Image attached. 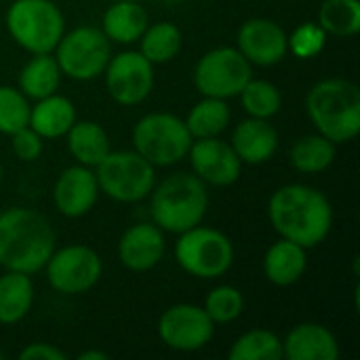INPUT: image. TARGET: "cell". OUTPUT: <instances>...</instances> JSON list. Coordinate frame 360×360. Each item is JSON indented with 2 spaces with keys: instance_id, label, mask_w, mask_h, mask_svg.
I'll list each match as a JSON object with an SVG mask.
<instances>
[{
  "instance_id": "1",
  "label": "cell",
  "mask_w": 360,
  "mask_h": 360,
  "mask_svg": "<svg viewBox=\"0 0 360 360\" xmlns=\"http://www.w3.org/2000/svg\"><path fill=\"white\" fill-rule=\"evenodd\" d=\"M268 219L281 238L314 249L331 234L333 207L321 190L287 184L270 196Z\"/></svg>"
},
{
  "instance_id": "2",
  "label": "cell",
  "mask_w": 360,
  "mask_h": 360,
  "mask_svg": "<svg viewBox=\"0 0 360 360\" xmlns=\"http://www.w3.org/2000/svg\"><path fill=\"white\" fill-rule=\"evenodd\" d=\"M57 245L51 221L27 207L0 213V266L11 272L36 274L44 270Z\"/></svg>"
},
{
  "instance_id": "3",
  "label": "cell",
  "mask_w": 360,
  "mask_h": 360,
  "mask_svg": "<svg viewBox=\"0 0 360 360\" xmlns=\"http://www.w3.org/2000/svg\"><path fill=\"white\" fill-rule=\"evenodd\" d=\"M306 112L316 133L348 143L360 131V91L352 80L325 78L306 95Z\"/></svg>"
},
{
  "instance_id": "4",
  "label": "cell",
  "mask_w": 360,
  "mask_h": 360,
  "mask_svg": "<svg viewBox=\"0 0 360 360\" xmlns=\"http://www.w3.org/2000/svg\"><path fill=\"white\" fill-rule=\"evenodd\" d=\"M207 209V184L192 173L169 175L150 192V215L162 232L181 234L202 224Z\"/></svg>"
},
{
  "instance_id": "5",
  "label": "cell",
  "mask_w": 360,
  "mask_h": 360,
  "mask_svg": "<svg viewBox=\"0 0 360 360\" xmlns=\"http://www.w3.org/2000/svg\"><path fill=\"white\" fill-rule=\"evenodd\" d=\"M6 30L27 53H53L65 32V19L53 0H13L6 11Z\"/></svg>"
},
{
  "instance_id": "6",
  "label": "cell",
  "mask_w": 360,
  "mask_h": 360,
  "mask_svg": "<svg viewBox=\"0 0 360 360\" xmlns=\"http://www.w3.org/2000/svg\"><path fill=\"white\" fill-rule=\"evenodd\" d=\"M93 171L99 192L116 202H139L156 186V167L135 150H110Z\"/></svg>"
},
{
  "instance_id": "7",
  "label": "cell",
  "mask_w": 360,
  "mask_h": 360,
  "mask_svg": "<svg viewBox=\"0 0 360 360\" xmlns=\"http://www.w3.org/2000/svg\"><path fill=\"white\" fill-rule=\"evenodd\" d=\"M192 135L186 122L169 112H152L133 127V148L154 167H171L188 158Z\"/></svg>"
},
{
  "instance_id": "8",
  "label": "cell",
  "mask_w": 360,
  "mask_h": 360,
  "mask_svg": "<svg viewBox=\"0 0 360 360\" xmlns=\"http://www.w3.org/2000/svg\"><path fill=\"white\" fill-rule=\"evenodd\" d=\"M175 259L184 272L202 281H213L232 268L234 245L221 230L198 224L179 234Z\"/></svg>"
},
{
  "instance_id": "9",
  "label": "cell",
  "mask_w": 360,
  "mask_h": 360,
  "mask_svg": "<svg viewBox=\"0 0 360 360\" xmlns=\"http://www.w3.org/2000/svg\"><path fill=\"white\" fill-rule=\"evenodd\" d=\"M112 57V42L101 27L80 25L63 32L55 46V59L63 76L72 80H93L103 74Z\"/></svg>"
},
{
  "instance_id": "10",
  "label": "cell",
  "mask_w": 360,
  "mask_h": 360,
  "mask_svg": "<svg viewBox=\"0 0 360 360\" xmlns=\"http://www.w3.org/2000/svg\"><path fill=\"white\" fill-rule=\"evenodd\" d=\"M253 78V65L236 46H217L205 53L194 68V84L202 97L230 99L240 95Z\"/></svg>"
},
{
  "instance_id": "11",
  "label": "cell",
  "mask_w": 360,
  "mask_h": 360,
  "mask_svg": "<svg viewBox=\"0 0 360 360\" xmlns=\"http://www.w3.org/2000/svg\"><path fill=\"white\" fill-rule=\"evenodd\" d=\"M49 285L63 295H78L91 291L103 272L101 257L86 245H70L55 249L46 266Z\"/></svg>"
},
{
  "instance_id": "12",
  "label": "cell",
  "mask_w": 360,
  "mask_h": 360,
  "mask_svg": "<svg viewBox=\"0 0 360 360\" xmlns=\"http://www.w3.org/2000/svg\"><path fill=\"white\" fill-rule=\"evenodd\" d=\"M103 76L110 97L127 108L146 101L154 89V65L139 51L112 55Z\"/></svg>"
},
{
  "instance_id": "13",
  "label": "cell",
  "mask_w": 360,
  "mask_h": 360,
  "mask_svg": "<svg viewBox=\"0 0 360 360\" xmlns=\"http://www.w3.org/2000/svg\"><path fill=\"white\" fill-rule=\"evenodd\" d=\"M215 333V323L205 308L194 304H175L167 308L158 319L160 340L177 352L202 350Z\"/></svg>"
},
{
  "instance_id": "14",
  "label": "cell",
  "mask_w": 360,
  "mask_h": 360,
  "mask_svg": "<svg viewBox=\"0 0 360 360\" xmlns=\"http://www.w3.org/2000/svg\"><path fill=\"white\" fill-rule=\"evenodd\" d=\"M192 171L207 186H232L243 171V162L221 137L194 139L188 152Z\"/></svg>"
},
{
  "instance_id": "15",
  "label": "cell",
  "mask_w": 360,
  "mask_h": 360,
  "mask_svg": "<svg viewBox=\"0 0 360 360\" xmlns=\"http://www.w3.org/2000/svg\"><path fill=\"white\" fill-rule=\"evenodd\" d=\"M236 49L247 57L251 65H274L289 53L285 30L266 17L247 19L236 36Z\"/></svg>"
},
{
  "instance_id": "16",
  "label": "cell",
  "mask_w": 360,
  "mask_h": 360,
  "mask_svg": "<svg viewBox=\"0 0 360 360\" xmlns=\"http://www.w3.org/2000/svg\"><path fill=\"white\" fill-rule=\"evenodd\" d=\"M99 196V184L95 171L84 165H74L61 171L53 188V202L63 217L86 215Z\"/></svg>"
},
{
  "instance_id": "17",
  "label": "cell",
  "mask_w": 360,
  "mask_h": 360,
  "mask_svg": "<svg viewBox=\"0 0 360 360\" xmlns=\"http://www.w3.org/2000/svg\"><path fill=\"white\" fill-rule=\"evenodd\" d=\"M165 255V234L154 221H141L124 230L118 240V259L131 272H148Z\"/></svg>"
},
{
  "instance_id": "18",
  "label": "cell",
  "mask_w": 360,
  "mask_h": 360,
  "mask_svg": "<svg viewBox=\"0 0 360 360\" xmlns=\"http://www.w3.org/2000/svg\"><path fill=\"white\" fill-rule=\"evenodd\" d=\"M283 359L287 360H338V338L321 323H302L283 340Z\"/></svg>"
},
{
  "instance_id": "19",
  "label": "cell",
  "mask_w": 360,
  "mask_h": 360,
  "mask_svg": "<svg viewBox=\"0 0 360 360\" xmlns=\"http://www.w3.org/2000/svg\"><path fill=\"white\" fill-rule=\"evenodd\" d=\"M230 146L243 165H264L278 150V131L270 120L249 116L236 124Z\"/></svg>"
},
{
  "instance_id": "20",
  "label": "cell",
  "mask_w": 360,
  "mask_h": 360,
  "mask_svg": "<svg viewBox=\"0 0 360 360\" xmlns=\"http://www.w3.org/2000/svg\"><path fill=\"white\" fill-rule=\"evenodd\" d=\"M306 251H308L306 247H302L293 240H287V238L276 240L264 255L266 278L276 287L295 285L308 268Z\"/></svg>"
},
{
  "instance_id": "21",
  "label": "cell",
  "mask_w": 360,
  "mask_h": 360,
  "mask_svg": "<svg viewBox=\"0 0 360 360\" xmlns=\"http://www.w3.org/2000/svg\"><path fill=\"white\" fill-rule=\"evenodd\" d=\"M150 19L139 0H116L101 19V32L110 42L116 44H133L146 32Z\"/></svg>"
},
{
  "instance_id": "22",
  "label": "cell",
  "mask_w": 360,
  "mask_h": 360,
  "mask_svg": "<svg viewBox=\"0 0 360 360\" xmlns=\"http://www.w3.org/2000/svg\"><path fill=\"white\" fill-rule=\"evenodd\" d=\"M76 122V108L63 95H46L30 108V127L42 139L63 137Z\"/></svg>"
},
{
  "instance_id": "23",
  "label": "cell",
  "mask_w": 360,
  "mask_h": 360,
  "mask_svg": "<svg viewBox=\"0 0 360 360\" xmlns=\"http://www.w3.org/2000/svg\"><path fill=\"white\" fill-rule=\"evenodd\" d=\"M65 137L70 154L78 160V165L91 169H95L101 162V158L112 150L105 129L93 120H76L65 133Z\"/></svg>"
},
{
  "instance_id": "24",
  "label": "cell",
  "mask_w": 360,
  "mask_h": 360,
  "mask_svg": "<svg viewBox=\"0 0 360 360\" xmlns=\"http://www.w3.org/2000/svg\"><path fill=\"white\" fill-rule=\"evenodd\" d=\"M34 304V285L30 274L6 270L0 276V325H15L27 316Z\"/></svg>"
},
{
  "instance_id": "25",
  "label": "cell",
  "mask_w": 360,
  "mask_h": 360,
  "mask_svg": "<svg viewBox=\"0 0 360 360\" xmlns=\"http://www.w3.org/2000/svg\"><path fill=\"white\" fill-rule=\"evenodd\" d=\"M61 70L57 65L55 55L51 53H40L34 55L19 72V91L27 99H42L46 95L57 93L59 82H61Z\"/></svg>"
},
{
  "instance_id": "26",
  "label": "cell",
  "mask_w": 360,
  "mask_h": 360,
  "mask_svg": "<svg viewBox=\"0 0 360 360\" xmlns=\"http://www.w3.org/2000/svg\"><path fill=\"white\" fill-rule=\"evenodd\" d=\"M289 160L293 169H297L300 173L306 175L323 173L335 160V143L321 133L304 135L293 143L289 152Z\"/></svg>"
},
{
  "instance_id": "27",
  "label": "cell",
  "mask_w": 360,
  "mask_h": 360,
  "mask_svg": "<svg viewBox=\"0 0 360 360\" xmlns=\"http://www.w3.org/2000/svg\"><path fill=\"white\" fill-rule=\"evenodd\" d=\"M230 108L226 99L217 97H202L184 120L192 139L205 137H219L230 124Z\"/></svg>"
},
{
  "instance_id": "28",
  "label": "cell",
  "mask_w": 360,
  "mask_h": 360,
  "mask_svg": "<svg viewBox=\"0 0 360 360\" xmlns=\"http://www.w3.org/2000/svg\"><path fill=\"white\" fill-rule=\"evenodd\" d=\"M137 42H139V53L152 65H160L177 57L181 49V32L171 21H158L152 25L148 23L146 32Z\"/></svg>"
},
{
  "instance_id": "29",
  "label": "cell",
  "mask_w": 360,
  "mask_h": 360,
  "mask_svg": "<svg viewBox=\"0 0 360 360\" xmlns=\"http://www.w3.org/2000/svg\"><path fill=\"white\" fill-rule=\"evenodd\" d=\"M319 25L333 36L350 38L360 32L359 0H325L319 8Z\"/></svg>"
},
{
  "instance_id": "30",
  "label": "cell",
  "mask_w": 360,
  "mask_h": 360,
  "mask_svg": "<svg viewBox=\"0 0 360 360\" xmlns=\"http://www.w3.org/2000/svg\"><path fill=\"white\" fill-rule=\"evenodd\" d=\"M230 360H283V340L268 329H253L240 335L230 352Z\"/></svg>"
},
{
  "instance_id": "31",
  "label": "cell",
  "mask_w": 360,
  "mask_h": 360,
  "mask_svg": "<svg viewBox=\"0 0 360 360\" xmlns=\"http://www.w3.org/2000/svg\"><path fill=\"white\" fill-rule=\"evenodd\" d=\"M240 103L249 116L270 120L272 116H276L281 112L283 97H281L278 86L272 84L270 80L251 78L245 84V89L240 91Z\"/></svg>"
},
{
  "instance_id": "32",
  "label": "cell",
  "mask_w": 360,
  "mask_h": 360,
  "mask_svg": "<svg viewBox=\"0 0 360 360\" xmlns=\"http://www.w3.org/2000/svg\"><path fill=\"white\" fill-rule=\"evenodd\" d=\"M205 312L215 325H226L236 321L245 310V297L243 293L232 285H219L209 291L205 297Z\"/></svg>"
},
{
  "instance_id": "33",
  "label": "cell",
  "mask_w": 360,
  "mask_h": 360,
  "mask_svg": "<svg viewBox=\"0 0 360 360\" xmlns=\"http://www.w3.org/2000/svg\"><path fill=\"white\" fill-rule=\"evenodd\" d=\"M30 101L15 86H0V133L13 135L30 124Z\"/></svg>"
},
{
  "instance_id": "34",
  "label": "cell",
  "mask_w": 360,
  "mask_h": 360,
  "mask_svg": "<svg viewBox=\"0 0 360 360\" xmlns=\"http://www.w3.org/2000/svg\"><path fill=\"white\" fill-rule=\"evenodd\" d=\"M327 44V32L312 21L300 23L289 36H287V46L297 59H312L316 57Z\"/></svg>"
},
{
  "instance_id": "35",
  "label": "cell",
  "mask_w": 360,
  "mask_h": 360,
  "mask_svg": "<svg viewBox=\"0 0 360 360\" xmlns=\"http://www.w3.org/2000/svg\"><path fill=\"white\" fill-rule=\"evenodd\" d=\"M13 154L23 162H34L42 154V137L27 124L11 135Z\"/></svg>"
},
{
  "instance_id": "36",
  "label": "cell",
  "mask_w": 360,
  "mask_h": 360,
  "mask_svg": "<svg viewBox=\"0 0 360 360\" xmlns=\"http://www.w3.org/2000/svg\"><path fill=\"white\" fill-rule=\"evenodd\" d=\"M21 360H68V354L59 350L53 344L40 342V344H30L19 352Z\"/></svg>"
},
{
  "instance_id": "37",
  "label": "cell",
  "mask_w": 360,
  "mask_h": 360,
  "mask_svg": "<svg viewBox=\"0 0 360 360\" xmlns=\"http://www.w3.org/2000/svg\"><path fill=\"white\" fill-rule=\"evenodd\" d=\"M108 352H101V350H86V352H80L78 360H108Z\"/></svg>"
},
{
  "instance_id": "38",
  "label": "cell",
  "mask_w": 360,
  "mask_h": 360,
  "mask_svg": "<svg viewBox=\"0 0 360 360\" xmlns=\"http://www.w3.org/2000/svg\"><path fill=\"white\" fill-rule=\"evenodd\" d=\"M0 181H2V165H0Z\"/></svg>"
},
{
  "instance_id": "39",
  "label": "cell",
  "mask_w": 360,
  "mask_h": 360,
  "mask_svg": "<svg viewBox=\"0 0 360 360\" xmlns=\"http://www.w3.org/2000/svg\"><path fill=\"white\" fill-rule=\"evenodd\" d=\"M0 360H2V352H0Z\"/></svg>"
}]
</instances>
